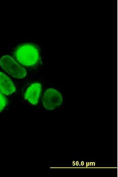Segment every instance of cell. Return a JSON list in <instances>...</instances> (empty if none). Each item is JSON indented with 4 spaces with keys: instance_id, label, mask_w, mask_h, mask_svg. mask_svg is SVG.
<instances>
[{
    "instance_id": "6da1fadb",
    "label": "cell",
    "mask_w": 118,
    "mask_h": 177,
    "mask_svg": "<svg viewBox=\"0 0 118 177\" xmlns=\"http://www.w3.org/2000/svg\"><path fill=\"white\" fill-rule=\"evenodd\" d=\"M17 59L22 64L31 66L36 64L39 58L38 50L35 45L24 44L19 46L15 52Z\"/></svg>"
},
{
    "instance_id": "7a4b0ae2",
    "label": "cell",
    "mask_w": 118,
    "mask_h": 177,
    "mask_svg": "<svg viewBox=\"0 0 118 177\" xmlns=\"http://www.w3.org/2000/svg\"><path fill=\"white\" fill-rule=\"evenodd\" d=\"M0 65L4 71L13 77L22 78L26 75V70L9 55H5L1 57Z\"/></svg>"
},
{
    "instance_id": "3957f363",
    "label": "cell",
    "mask_w": 118,
    "mask_h": 177,
    "mask_svg": "<svg viewBox=\"0 0 118 177\" xmlns=\"http://www.w3.org/2000/svg\"><path fill=\"white\" fill-rule=\"evenodd\" d=\"M63 101L61 94L57 90L52 88L47 89L42 99L44 107L48 110H52L60 106Z\"/></svg>"
},
{
    "instance_id": "277c9868",
    "label": "cell",
    "mask_w": 118,
    "mask_h": 177,
    "mask_svg": "<svg viewBox=\"0 0 118 177\" xmlns=\"http://www.w3.org/2000/svg\"><path fill=\"white\" fill-rule=\"evenodd\" d=\"M41 89V86L39 83L32 84L26 91L25 98L32 104H37L38 102Z\"/></svg>"
},
{
    "instance_id": "5b68a950",
    "label": "cell",
    "mask_w": 118,
    "mask_h": 177,
    "mask_svg": "<svg viewBox=\"0 0 118 177\" xmlns=\"http://www.w3.org/2000/svg\"><path fill=\"white\" fill-rule=\"evenodd\" d=\"M15 87L11 79L4 73L0 72V91L6 95L13 94Z\"/></svg>"
},
{
    "instance_id": "8992f818",
    "label": "cell",
    "mask_w": 118,
    "mask_h": 177,
    "mask_svg": "<svg viewBox=\"0 0 118 177\" xmlns=\"http://www.w3.org/2000/svg\"><path fill=\"white\" fill-rule=\"evenodd\" d=\"M7 103L6 99L0 91V112L4 109Z\"/></svg>"
}]
</instances>
